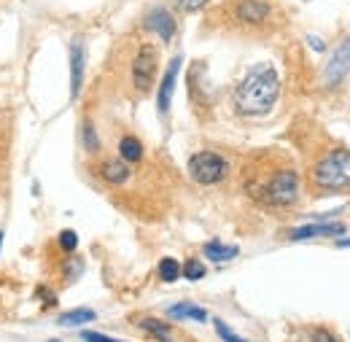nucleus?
<instances>
[{
    "label": "nucleus",
    "instance_id": "obj_1",
    "mask_svg": "<svg viewBox=\"0 0 350 342\" xmlns=\"http://www.w3.org/2000/svg\"><path fill=\"white\" fill-rule=\"evenodd\" d=\"M278 97H280V76L272 65L262 62V65H254L245 73V79L237 84L232 94V108L240 116L262 119L275 108Z\"/></svg>",
    "mask_w": 350,
    "mask_h": 342
},
{
    "label": "nucleus",
    "instance_id": "obj_2",
    "mask_svg": "<svg viewBox=\"0 0 350 342\" xmlns=\"http://www.w3.org/2000/svg\"><path fill=\"white\" fill-rule=\"evenodd\" d=\"M254 197L262 200L264 205H272V208H288L299 200V172L294 168H283V170H275L262 186L254 189Z\"/></svg>",
    "mask_w": 350,
    "mask_h": 342
},
{
    "label": "nucleus",
    "instance_id": "obj_3",
    "mask_svg": "<svg viewBox=\"0 0 350 342\" xmlns=\"http://www.w3.org/2000/svg\"><path fill=\"white\" fill-rule=\"evenodd\" d=\"M312 183L326 189V192L350 189V151H332V154H326L315 165V170H312Z\"/></svg>",
    "mask_w": 350,
    "mask_h": 342
},
{
    "label": "nucleus",
    "instance_id": "obj_4",
    "mask_svg": "<svg viewBox=\"0 0 350 342\" xmlns=\"http://www.w3.org/2000/svg\"><path fill=\"white\" fill-rule=\"evenodd\" d=\"M186 170H189L194 183H200V186H216L221 181H226L229 162L221 154H216V151H197V154L189 157Z\"/></svg>",
    "mask_w": 350,
    "mask_h": 342
},
{
    "label": "nucleus",
    "instance_id": "obj_5",
    "mask_svg": "<svg viewBox=\"0 0 350 342\" xmlns=\"http://www.w3.org/2000/svg\"><path fill=\"white\" fill-rule=\"evenodd\" d=\"M157 68H159V51L154 43H143L137 49V54L132 57V86L146 94L154 89L157 81Z\"/></svg>",
    "mask_w": 350,
    "mask_h": 342
},
{
    "label": "nucleus",
    "instance_id": "obj_6",
    "mask_svg": "<svg viewBox=\"0 0 350 342\" xmlns=\"http://www.w3.org/2000/svg\"><path fill=\"white\" fill-rule=\"evenodd\" d=\"M348 73H350V36L342 38V43H340V46L334 49V54L329 57L321 81H323L326 89H334V86H340L348 79Z\"/></svg>",
    "mask_w": 350,
    "mask_h": 342
},
{
    "label": "nucleus",
    "instance_id": "obj_7",
    "mask_svg": "<svg viewBox=\"0 0 350 342\" xmlns=\"http://www.w3.org/2000/svg\"><path fill=\"white\" fill-rule=\"evenodd\" d=\"M143 27L148 30V33H157L162 43H170L175 38V33H178V22H175V16L165 8V5H154L146 16H143Z\"/></svg>",
    "mask_w": 350,
    "mask_h": 342
},
{
    "label": "nucleus",
    "instance_id": "obj_8",
    "mask_svg": "<svg viewBox=\"0 0 350 342\" xmlns=\"http://www.w3.org/2000/svg\"><path fill=\"white\" fill-rule=\"evenodd\" d=\"M84 73H87V43L84 38H73L70 41V100L81 94Z\"/></svg>",
    "mask_w": 350,
    "mask_h": 342
},
{
    "label": "nucleus",
    "instance_id": "obj_9",
    "mask_svg": "<svg viewBox=\"0 0 350 342\" xmlns=\"http://www.w3.org/2000/svg\"><path fill=\"white\" fill-rule=\"evenodd\" d=\"M180 65H183V57H180V54H175L173 60H170V65H167V70H165V76H162V84H159V89H157V108H159V114H162V116H167V114H170L175 81H178Z\"/></svg>",
    "mask_w": 350,
    "mask_h": 342
},
{
    "label": "nucleus",
    "instance_id": "obj_10",
    "mask_svg": "<svg viewBox=\"0 0 350 342\" xmlns=\"http://www.w3.org/2000/svg\"><path fill=\"white\" fill-rule=\"evenodd\" d=\"M345 235V224H337V221H321V224H305V226H297L288 232V237L294 243H302V240H312V237H342Z\"/></svg>",
    "mask_w": 350,
    "mask_h": 342
},
{
    "label": "nucleus",
    "instance_id": "obj_11",
    "mask_svg": "<svg viewBox=\"0 0 350 342\" xmlns=\"http://www.w3.org/2000/svg\"><path fill=\"white\" fill-rule=\"evenodd\" d=\"M269 14H272V8H269V3H264V0H240L237 3V8H234V16H237V22H243V25H264L267 19H269Z\"/></svg>",
    "mask_w": 350,
    "mask_h": 342
},
{
    "label": "nucleus",
    "instance_id": "obj_12",
    "mask_svg": "<svg viewBox=\"0 0 350 342\" xmlns=\"http://www.w3.org/2000/svg\"><path fill=\"white\" fill-rule=\"evenodd\" d=\"M97 175H100L105 183H111V186H122V183L130 181L132 172H130V165H127L124 159H105V162H100Z\"/></svg>",
    "mask_w": 350,
    "mask_h": 342
},
{
    "label": "nucleus",
    "instance_id": "obj_13",
    "mask_svg": "<svg viewBox=\"0 0 350 342\" xmlns=\"http://www.w3.org/2000/svg\"><path fill=\"white\" fill-rule=\"evenodd\" d=\"M167 315L173 321H197V324L208 321V310L200 307V304H194V302H178L173 307H167Z\"/></svg>",
    "mask_w": 350,
    "mask_h": 342
},
{
    "label": "nucleus",
    "instance_id": "obj_14",
    "mask_svg": "<svg viewBox=\"0 0 350 342\" xmlns=\"http://www.w3.org/2000/svg\"><path fill=\"white\" fill-rule=\"evenodd\" d=\"M202 254L208 261H216V264H224V261H229V259H234L240 254V248L237 246H226V243H219V240H211V243H205L202 246Z\"/></svg>",
    "mask_w": 350,
    "mask_h": 342
},
{
    "label": "nucleus",
    "instance_id": "obj_15",
    "mask_svg": "<svg viewBox=\"0 0 350 342\" xmlns=\"http://www.w3.org/2000/svg\"><path fill=\"white\" fill-rule=\"evenodd\" d=\"M94 318H97V313H94V310H89V307H76V310L62 313V315L57 318V324H59V326H65V329H70V326H84V324H92Z\"/></svg>",
    "mask_w": 350,
    "mask_h": 342
},
{
    "label": "nucleus",
    "instance_id": "obj_16",
    "mask_svg": "<svg viewBox=\"0 0 350 342\" xmlns=\"http://www.w3.org/2000/svg\"><path fill=\"white\" fill-rule=\"evenodd\" d=\"M119 159H124L127 165L143 159V143H140L135 135H124V137L119 140Z\"/></svg>",
    "mask_w": 350,
    "mask_h": 342
},
{
    "label": "nucleus",
    "instance_id": "obj_17",
    "mask_svg": "<svg viewBox=\"0 0 350 342\" xmlns=\"http://www.w3.org/2000/svg\"><path fill=\"white\" fill-rule=\"evenodd\" d=\"M140 329H143L146 334H151L157 342H170V340H173V329H170L167 324L157 321V318H140Z\"/></svg>",
    "mask_w": 350,
    "mask_h": 342
},
{
    "label": "nucleus",
    "instance_id": "obj_18",
    "mask_svg": "<svg viewBox=\"0 0 350 342\" xmlns=\"http://www.w3.org/2000/svg\"><path fill=\"white\" fill-rule=\"evenodd\" d=\"M159 278H162V283H175L178 278H180V261L173 256H165L159 261Z\"/></svg>",
    "mask_w": 350,
    "mask_h": 342
},
{
    "label": "nucleus",
    "instance_id": "obj_19",
    "mask_svg": "<svg viewBox=\"0 0 350 342\" xmlns=\"http://www.w3.org/2000/svg\"><path fill=\"white\" fill-rule=\"evenodd\" d=\"M180 275H183L186 280H202V278L208 275V269H205V264H202L200 259H186V261L180 264Z\"/></svg>",
    "mask_w": 350,
    "mask_h": 342
},
{
    "label": "nucleus",
    "instance_id": "obj_20",
    "mask_svg": "<svg viewBox=\"0 0 350 342\" xmlns=\"http://www.w3.org/2000/svg\"><path fill=\"white\" fill-rule=\"evenodd\" d=\"M81 272H84V261L81 259L70 256L62 261V280L65 283H73L76 278H81Z\"/></svg>",
    "mask_w": 350,
    "mask_h": 342
},
{
    "label": "nucleus",
    "instance_id": "obj_21",
    "mask_svg": "<svg viewBox=\"0 0 350 342\" xmlns=\"http://www.w3.org/2000/svg\"><path fill=\"white\" fill-rule=\"evenodd\" d=\"M57 246H59L65 254H73V251L79 248V235H76L73 229H62V232L57 235Z\"/></svg>",
    "mask_w": 350,
    "mask_h": 342
},
{
    "label": "nucleus",
    "instance_id": "obj_22",
    "mask_svg": "<svg viewBox=\"0 0 350 342\" xmlns=\"http://www.w3.org/2000/svg\"><path fill=\"white\" fill-rule=\"evenodd\" d=\"M81 137H84V148H87L89 154H97V151H100V137H97V132L92 127V122H84Z\"/></svg>",
    "mask_w": 350,
    "mask_h": 342
},
{
    "label": "nucleus",
    "instance_id": "obj_23",
    "mask_svg": "<svg viewBox=\"0 0 350 342\" xmlns=\"http://www.w3.org/2000/svg\"><path fill=\"white\" fill-rule=\"evenodd\" d=\"M213 324H216V332H219V337H221L224 342H245V337L234 334V332H232V329H229V326H226L224 321H219V318H216Z\"/></svg>",
    "mask_w": 350,
    "mask_h": 342
},
{
    "label": "nucleus",
    "instance_id": "obj_24",
    "mask_svg": "<svg viewBox=\"0 0 350 342\" xmlns=\"http://www.w3.org/2000/svg\"><path fill=\"white\" fill-rule=\"evenodd\" d=\"M208 3H211V0H178V8H180L183 14H197V11H202Z\"/></svg>",
    "mask_w": 350,
    "mask_h": 342
},
{
    "label": "nucleus",
    "instance_id": "obj_25",
    "mask_svg": "<svg viewBox=\"0 0 350 342\" xmlns=\"http://www.w3.org/2000/svg\"><path fill=\"white\" fill-rule=\"evenodd\" d=\"M310 342H340L329 329H323V326H318V329H312L310 332Z\"/></svg>",
    "mask_w": 350,
    "mask_h": 342
},
{
    "label": "nucleus",
    "instance_id": "obj_26",
    "mask_svg": "<svg viewBox=\"0 0 350 342\" xmlns=\"http://www.w3.org/2000/svg\"><path fill=\"white\" fill-rule=\"evenodd\" d=\"M81 340L84 342H122V340L108 337V334H97V332H84V334H81Z\"/></svg>",
    "mask_w": 350,
    "mask_h": 342
},
{
    "label": "nucleus",
    "instance_id": "obj_27",
    "mask_svg": "<svg viewBox=\"0 0 350 342\" xmlns=\"http://www.w3.org/2000/svg\"><path fill=\"white\" fill-rule=\"evenodd\" d=\"M38 297H41V300L46 302L44 307H51V304H57V294H51V291H49L46 286H41V289H38Z\"/></svg>",
    "mask_w": 350,
    "mask_h": 342
},
{
    "label": "nucleus",
    "instance_id": "obj_28",
    "mask_svg": "<svg viewBox=\"0 0 350 342\" xmlns=\"http://www.w3.org/2000/svg\"><path fill=\"white\" fill-rule=\"evenodd\" d=\"M307 43L312 46V51H326V43L321 41V38H315V36H310V38H307Z\"/></svg>",
    "mask_w": 350,
    "mask_h": 342
},
{
    "label": "nucleus",
    "instance_id": "obj_29",
    "mask_svg": "<svg viewBox=\"0 0 350 342\" xmlns=\"http://www.w3.org/2000/svg\"><path fill=\"white\" fill-rule=\"evenodd\" d=\"M337 248H350V237H340L337 240Z\"/></svg>",
    "mask_w": 350,
    "mask_h": 342
},
{
    "label": "nucleus",
    "instance_id": "obj_30",
    "mask_svg": "<svg viewBox=\"0 0 350 342\" xmlns=\"http://www.w3.org/2000/svg\"><path fill=\"white\" fill-rule=\"evenodd\" d=\"M0 248H3V229H0Z\"/></svg>",
    "mask_w": 350,
    "mask_h": 342
},
{
    "label": "nucleus",
    "instance_id": "obj_31",
    "mask_svg": "<svg viewBox=\"0 0 350 342\" xmlns=\"http://www.w3.org/2000/svg\"><path fill=\"white\" fill-rule=\"evenodd\" d=\"M49 342H59V340H49Z\"/></svg>",
    "mask_w": 350,
    "mask_h": 342
}]
</instances>
